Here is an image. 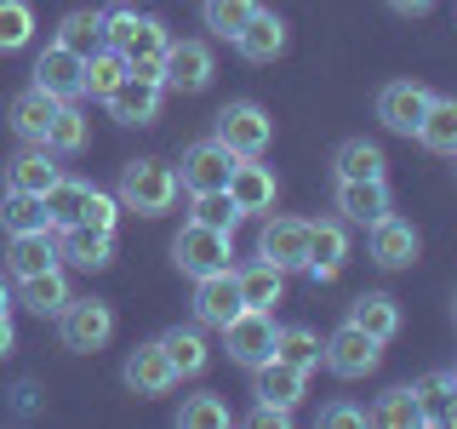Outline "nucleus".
<instances>
[{"mask_svg":"<svg viewBox=\"0 0 457 429\" xmlns=\"http://www.w3.org/2000/svg\"><path fill=\"white\" fill-rule=\"evenodd\" d=\"M178 166L166 161H132L120 172V206L126 212H143V218H161V212H171V200H178Z\"/></svg>","mask_w":457,"mask_h":429,"instance_id":"1","label":"nucleus"},{"mask_svg":"<svg viewBox=\"0 0 457 429\" xmlns=\"http://www.w3.org/2000/svg\"><path fill=\"white\" fill-rule=\"evenodd\" d=\"M228 257H235V240H228V229H206V223H195V218L183 223L178 240H171V264H178L189 281L218 275V269H235Z\"/></svg>","mask_w":457,"mask_h":429,"instance_id":"2","label":"nucleus"},{"mask_svg":"<svg viewBox=\"0 0 457 429\" xmlns=\"http://www.w3.org/2000/svg\"><path fill=\"white\" fill-rule=\"evenodd\" d=\"M57 338H63V349H75V355L104 349L114 338V309L104 298H69V304L57 309Z\"/></svg>","mask_w":457,"mask_h":429,"instance_id":"3","label":"nucleus"},{"mask_svg":"<svg viewBox=\"0 0 457 429\" xmlns=\"http://www.w3.org/2000/svg\"><path fill=\"white\" fill-rule=\"evenodd\" d=\"M218 143L240 155V161H257V155L269 149V138H275V121L263 114V104H252V97H235V104L218 109Z\"/></svg>","mask_w":457,"mask_h":429,"instance_id":"4","label":"nucleus"},{"mask_svg":"<svg viewBox=\"0 0 457 429\" xmlns=\"http://www.w3.org/2000/svg\"><path fill=\"white\" fill-rule=\"evenodd\" d=\"M275 338H280V326H275V315L269 309H240L235 321L223 326V349H228V361L235 366H263V361H275Z\"/></svg>","mask_w":457,"mask_h":429,"instance_id":"5","label":"nucleus"},{"mask_svg":"<svg viewBox=\"0 0 457 429\" xmlns=\"http://www.w3.org/2000/svg\"><path fill=\"white\" fill-rule=\"evenodd\" d=\"M235 161H240V155L228 149V143L200 138V143H189V149H183V172H178V183H183L189 195L228 189V172H235Z\"/></svg>","mask_w":457,"mask_h":429,"instance_id":"6","label":"nucleus"},{"mask_svg":"<svg viewBox=\"0 0 457 429\" xmlns=\"http://www.w3.org/2000/svg\"><path fill=\"white\" fill-rule=\"evenodd\" d=\"M212 75H218V63H212L206 40H166L161 86H171V92H206Z\"/></svg>","mask_w":457,"mask_h":429,"instance_id":"7","label":"nucleus"},{"mask_svg":"<svg viewBox=\"0 0 457 429\" xmlns=\"http://www.w3.org/2000/svg\"><path fill=\"white\" fill-rule=\"evenodd\" d=\"M326 366L337 372V378H366V372H378V361H383V343L371 338V332H361L354 321H343L332 338H326V355H320Z\"/></svg>","mask_w":457,"mask_h":429,"instance_id":"8","label":"nucleus"},{"mask_svg":"<svg viewBox=\"0 0 457 429\" xmlns=\"http://www.w3.org/2000/svg\"><path fill=\"white\" fill-rule=\"evenodd\" d=\"M35 86L52 92L57 104H75V97H86V57L52 40V46L35 57Z\"/></svg>","mask_w":457,"mask_h":429,"instance_id":"9","label":"nucleus"},{"mask_svg":"<svg viewBox=\"0 0 457 429\" xmlns=\"http://www.w3.org/2000/svg\"><path fill=\"white\" fill-rule=\"evenodd\" d=\"M428 104H435V92H428V86H418V80H389L378 92V121L389 126V132H406L411 138L423 126Z\"/></svg>","mask_w":457,"mask_h":429,"instance_id":"10","label":"nucleus"},{"mask_svg":"<svg viewBox=\"0 0 457 429\" xmlns=\"http://www.w3.org/2000/svg\"><path fill=\"white\" fill-rule=\"evenodd\" d=\"M257 257L263 264H275V269H303L309 264V223L303 218H269L263 223V235H257Z\"/></svg>","mask_w":457,"mask_h":429,"instance_id":"11","label":"nucleus"},{"mask_svg":"<svg viewBox=\"0 0 457 429\" xmlns=\"http://www.w3.org/2000/svg\"><path fill=\"white\" fill-rule=\"evenodd\" d=\"M240 309H246V298H240L235 269H218V275H200L195 281V321L200 326H218V332H223Z\"/></svg>","mask_w":457,"mask_h":429,"instance_id":"12","label":"nucleus"},{"mask_svg":"<svg viewBox=\"0 0 457 429\" xmlns=\"http://www.w3.org/2000/svg\"><path fill=\"white\" fill-rule=\"evenodd\" d=\"M161 92H166V86L154 75H137V69H132V75L109 92V114L126 121V126H149V121H161Z\"/></svg>","mask_w":457,"mask_h":429,"instance_id":"13","label":"nucleus"},{"mask_svg":"<svg viewBox=\"0 0 457 429\" xmlns=\"http://www.w3.org/2000/svg\"><path fill=\"white\" fill-rule=\"evenodd\" d=\"M120 378H126V390H132V395H171L178 372H171L166 349H161V338H154V343H137V349L126 355Z\"/></svg>","mask_w":457,"mask_h":429,"instance_id":"14","label":"nucleus"},{"mask_svg":"<svg viewBox=\"0 0 457 429\" xmlns=\"http://www.w3.org/2000/svg\"><path fill=\"white\" fill-rule=\"evenodd\" d=\"M418 252H423V240H418V229H411L406 218L383 212V218L371 223V264H383V269H406V264H418Z\"/></svg>","mask_w":457,"mask_h":429,"instance_id":"15","label":"nucleus"},{"mask_svg":"<svg viewBox=\"0 0 457 429\" xmlns=\"http://www.w3.org/2000/svg\"><path fill=\"white\" fill-rule=\"evenodd\" d=\"M228 200L240 206V218L275 206V172L263 166V155L257 161H235V172H228Z\"/></svg>","mask_w":457,"mask_h":429,"instance_id":"16","label":"nucleus"},{"mask_svg":"<svg viewBox=\"0 0 457 429\" xmlns=\"http://www.w3.org/2000/svg\"><path fill=\"white\" fill-rule=\"evenodd\" d=\"M57 257H69L75 269H109V264H114V229L69 223L63 240H57Z\"/></svg>","mask_w":457,"mask_h":429,"instance_id":"17","label":"nucleus"},{"mask_svg":"<svg viewBox=\"0 0 457 429\" xmlns=\"http://www.w3.org/2000/svg\"><path fill=\"white\" fill-rule=\"evenodd\" d=\"M235 52L246 57V63H275V57L286 52V23L275 18V12L257 6L252 18H246V29L235 35Z\"/></svg>","mask_w":457,"mask_h":429,"instance_id":"18","label":"nucleus"},{"mask_svg":"<svg viewBox=\"0 0 457 429\" xmlns=\"http://www.w3.org/2000/svg\"><path fill=\"white\" fill-rule=\"evenodd\" d=\"M337 212L349 223H378L383 212H389V183L383 178H349V183H337Z\"/></svg>","mask_w":457,"mask_h":429,"instance_id":"19","label":"nucleus"},{"mask_svg":"<svg viewBox=\"0 0 457 429\" xmlns=\"http://www.w3.org/2000/svg\"><path fill=\"white\" fill-rule=\"evenodd\" d=\"M57 97L52 92H40V86H29V92H18L12 97V132H18L23 143H46V132H52V121H57Z\"/></svg>","mask_w":457,"mask_h":429,"instance_id":"20","label":"nucleus"},{"mask_svg":"<svg viewBox=\"0 0 457 429\" xmlns=\"http://www.w3.org/2000/svg\"><path fill=\"white\" fill-rule=\"evenodd\" d=\"M343 264H349V235L343 223H309V275L314 281H337Z\"/></svg>","mask_w":457,"mask_h":429,"instance_id":"21","label":"nucleus"},{"mask_svg":"<svg viewBox=\"0 0 457 429\" xmlns=\"http://www.w3.org/2000/svg\"><path fill=\"white\" fill-rule=\"evenodd\" d=\"M257 372V383H252V395L257 400H275V407L292 412L297 400H303L309 390V372H297V366H286V361H263V366H252Z\"/></svg>","mask_w":457,"mask_h":429,"instance_id":"22","label":"nucleus"},{"mask_svg":"<svg viewBox=\"0 0 457 429\" xmlns=\"http://www.w3.org/2000/svg\"><path fill=\"white\" fill-rule=\"evenodd\" d=\"M57 178H63V172H57V155L46 149V143H35V149H23L18 161L6 166V189H29V195H46Z\"/></svg>","mask_w":457,"mask_h":429,"instance_id":"23","label":"nucleus"},{"mask_svg":"<svg viewBox=\"0 0 457 429\" xmlns=\"http://www.w3.org/2000/svg\"><path fill=\"white\" fill-rule=\"evenodd\" d=\"M161 349H166V361L178 378H200L212 361V349H206V338H200V326H166L161 332Z\"/></svg>","mask_w":457,"mask_h":429,"instance_id":"24","label":"nucleus"},{"mask_svg":"<svg viewBox=\"0 0 457 429\" xmlns=\"http://www.w3.org/2000/svg\"><path fill=\"white\" fill-rule=\"evenodd\" d=\"M235 281H240V298H246V309H275L280 298H286V269L275 264H246V269H235Z\"/></svg>","mask_w":457,"mask_h":429,"instance_id":"25","label":"nucleus"},{"mask_svg":"<svg viewBox=\"0 0 457 429\" xmlns=\"http://www.w3.org/2000/svg\"><path fill=\"white\" fill-rule=\"evenodd\" d=\"M6 269H12V275H18V281L40 275V269H57V247H52V229H35V235H12Z\"/></svg>","mask_w":457,"mask_h":429,"instance_id":"26","label":"nucleus"},{"mask_svg":"<svg viewBox=\"0 0 457 429\" xmlns=\"http://www.w3.org/2000/svg\"><path fill=\"white\" fill-rule=\"evenodd\" d=\"M411 395L423 407V424H457V378L452 372H428V378L411 383Z\"/></svg>","mask_w":457,"mask_h":429,"instance_id":"27","label":"nucleus"},{"mask_svg":"<svg viewBox=\"0 0 457 429\" xmlns=\"http://www.w3.org/2000/svg\"><path fill=\"white\" fill-rule=\"evenodd\" d=\"M349 321L361 326V332H371L378 343H389L400 332V304H395L389 292H366V298H354V304H349Z\"/></svg>","mask_w":457,"mask_h":429,"instance_id":"28","label":"nucleus"},{"mask_svg":"<svg viewBox=\"0 0 457 429\" xmlns=\"http://www.w3.org/2000/svg\"><path fill=\"white\" fill-rule=\"evenodd\" d=\"M0 229H6V235H35V229H52V218H46V195L6 189V200H0Z\"/></svg>","mask_w":457,"mask_h":429,"instance_id":"29","label":"nucleus"},{"mask_svg":"<svg viewBox=\"0 0 457 429\" xmlns=\"http://www.w3.org/2000/svg\"><path fill=\"white\" fill-rule=\"evenodd\" d=\"M18 304L29 315H57L69 304V281H63V269H40V275H29L18 281Z\"/></svg>","mask_w":457,"mask_h":429,"instance_id":"30","label":"nucleus"},{"mask_svg":"<svg viewBox=\"0 0 457 429\" xmlns=\"http://www.w3.org/2000/svg\"><path fill=\"white\" fill-rule=\"evenodd\" d=\"M418 143L428 155H457V97H435L418 126Z\"/></svg>","mask_w":457,"mask_h":429,"instance_id":"31","label":"nucleus"},{"mask_svg":"<svg viewBox=\"0 0 457 429\" xmlns=\"http://www.w3.org/2000/svg\"><path fill=\"white\" fill-rule=\"evenodd\" d=\"M332 172H337V183H349V178H383V172H389V161H383V149H378V143L349 138V143H337Z\"/></svg>","mask_w":457,"mask_h":429,"instance_id":"32","label":"nucleus"},{"mask_svg":"<svg viewBox=\"0 0 457 429\" xmlns=\"http://www.w3.org/2000/svg\"><path fill=\"white\" fill-rule=\"evenodd\" d=\"M320 355H326V343L314 338L309 326H280V338H275V361L297 366V372H314V366H320Z\"/></svg>","mask_w":457,"mask_h":429,"instance_id":"33","label":"nucleus"},{"mask_svg":"<svg viewBox=\"0 0 457 429\" xmlns=\"http://www.w3.org/2000/svg\"><path fill=\"white\" fill-rule=\"evenodd\" d=\"M126 75H132V63H126V57L114 52V46H97L92 57H86V92L104 97V104H109V92H114V86H120Z\"/></svg>","mask_w":457,"mask_h":429,"instance_id":"34","label":"nucleus"},{"mask_svg":"<svg viewBox=\"0 0 457 429\" xmlns=\"http://www.w3.org/2000/svg\"><path fill=\"white\" fill-rule=\"evenodd\" d=\"M57 46L92 57L97 46H104V12H69V18L57 23Z\"/></svg>","mask_w":457,"mask_h":429,"instance_id":"35","label":"nucleus"},{"mask_svg":"<svg viewBox=\"0 0 457 429\" xmlns=\"http://www.w3.org/2000/svg\"><path fill=\"white\" fill-rule=\"evenodd\" d=\"M371 424H383V429H411V424H423V407H418V395H411V383L383 390L378 407H371Z\"/></svg>","mask_w":457,"mask_h":429,"instance_id":"36","label":"nucleus"},{"mask_svg":"<svg viewBox=\"0 0 457 429\" xmlns=\"http://www.w3.org/2000/svg\"><path fill=\"white\" fill-rule=\"evenodd\" d=\"M35 40V6L29 0H0V57L23 52Z\"/></svg>","mask_w":457,"mask_h":429,"instance_id":"37","label":"nucleus"},{"mask_svg":"<svg viewBox=\"0 0 457 429\" xmlns=\"http://www.w3.org/2000/svg\"><path fill=\"white\" fill-rule=\"evenodd\" d=\"M86 189H92V183H80V178H57V183H52V189H46V218H52V229L80 223Z\"/></svg>","mask_w":457,"mask_h":429,"instance_id":"38","label":"nucleus"},{"mask_svg":"<svg viewBox=\"0 0 457 429\" xmlns=\"http://www.w3.org/2000/svg\"><path fill=\"white\" fill-rule=\"evenodd\" d=\"M252 12H257V0H206V6H200V18H206V29L218 40H235L240 29H246Z\"/></svg>","mask_w":457,"mask_h":429,"instance_id":"39","label":"nucleus"},{"mask_svg":"<svg viewBox=\"0 0 457 429\" xmlns=\"http://www.w3.org/2000/svg\"><path fill=\"white\" fill-rule=\"evenodd\" d=\"M195 223H206V229H228L235 235V223H240V206L228 200V189H206V195H195V212H189Z\"/></svg>","mask_w":457,"mask_h":429,"instance_id":"40","label":"nucleus"},{"mask_svg":"<svg viewBox=\"0 0 457 429\" xmlns=\"http://www.w3.org/2000/svg\"><path fill=\"white\" fill-rule=\"evenodd\" d=\"M46 149H52V155H75V149H86V114H80L75 104L57 109V121H52V132H46Z\"/></svg>","mask_w":457,"mask_h":429,"instance_id":"41","label":"nucleus"},{"mask_svg":"<svg viewBox=\"0 0 457 429\" xmlns=\"http://www.w3.org/2000/svg\"><path fill=\"white\" fill-rule=\"evenodd\" d=\"M178 424L183 429H228V407L218 395H189L183 412H178Z\"/></svg>","mask_w":457,"mask_h":429,"instance_id":"42","label":"nucleus"},{"mask_svg":"<svg viewBox=\"0 0 457 429\" xmlns=\"http://www.w3.org/2000/svg\"><path fill=\"white\" fill-rule=\"evenodd\" d=\"M114 212H120V200H114V195L86 189V206H80V223L86 229H114Z\"/></svg>","mask_w":457,"mask_h":429,"instance_id":"43","label":"nucleus"},{"mask_svg":"<svg viewBox=\"0 0 457 429\" xmlns=\"http://www.w3.org/2000/svg\"><path fill=\"white\" fill-rule=\"evenodd\" d=\"M371 412L349 407V400H332V407H320V429H366Z\"/></svg>","mask_w":457,"mask_h":429,"instance_id":"44","label":"nucleus"},{"mask_svg":"<svg viewBox=\"0 0 457 429\" xmlns=\"http://www.w3.org/2000/svg\"><path fill=\"white\" fill-rule=\"evenodd\" d=\"M252 424L257 429H286V424H292V412L275 407V400H257V407H252Z\"/></svg>","mask_w":457,"mask_h":429,"instance_id":"45","label":"nucleus"},{"mask_svg":"<svg viewBox=\"0 0 457 429\" xmlns=\"http://www.w3.org/2000/svg\"><path fill=\"white\" fill-rule=\"evenodd\" d=\"M428 6H435V0H389V12H395V18H423Z\"/></svg>","mask_w":457,"mask_h":429,"instance_id":"46","label":"nucleus"},{"mask_svg":"<svg viewBox=\"0 0 457 429\" xmlns=\"http://www.w3.org/2000/svg\"><path fill=\"white\" fill-rule=\"evenodd\" d=\"M12 343H18V338H12V315H0V361L12 355Z\"/></svg>","mask_w":457,"mask_h":429,"instance_id":"47","label":"nucleus"},{"mask_svg":"<svg viewBox=\"0 0 457 429\" xmlns=\"http://www.w3.org/2000/svg\"><path fill=\"white\" fill-rule=\"evenodd\" d=\"M12 309V292H6V281H0V315H6Z\"/></svg>","mask_w":457,"mask_h":429,"instance_id":"48","label":"nucleus"},{"mask_svg":"<svg viewBox=\"0 0 457 429\" xmlns=\"http://www.w3.org/2000/svg\"><path fill=\"white\" fill-rule=\"evenodd\" d=\"M452 315H457V298H452Z\"/></svg>","mask_w":457,"mask_h":429,"instance_id":"49","label":"nucleus"},{"mask_svg":"<svg viewBox=\"0 0 457 429\" xmlns=\"http://www.w3.org/2000/svg\"><path fill=\"white\" fill-rule=\"evenodd\" d=\"M452 378H457V372H452Z\"/></svg>","mask_w":457,"mask_h":429,"instance_id":"50","label":"nucleus"},{"mask_svg":"<svg viewBox=\"0 0 457 429\" xmlns=\"http://www.w3.org/2000/svg\"><path fill=\"white\" fill-rule=\"evenodd\" d=\"M452 161H457V155H452Z\"/></svg>","mask_w":457,"mask_h":429,"instance_id":"51","label":"nucleus"}]
</instances>
